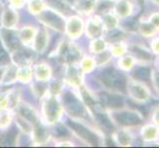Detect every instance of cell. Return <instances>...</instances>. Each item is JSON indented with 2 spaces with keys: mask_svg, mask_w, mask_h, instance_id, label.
Wrapping results in <instances>:
<instances>
[{
  "mask_svg": "<svg viewBox=\"0 0 159 148\" xmlns=\"http://www.w3.org/2000/svg\"><path fill=\"white\" fill-rule=\"evenodd\" d=\"M43 114H45L48 123H56L61 116V107L58 102L53 98H48L43 105Z\"/></svg>",
  "mask_w": 159,
  "mask_h": 148,
  "instance_id": "cell-1",
  "label": "cell"
},
{
  "mask_svg": "<svg viewBox=\"0 0 159 148\" xmlns=\"http://www.w3.org/2000/svg\"><path fill=\"white\" fill-rule=\"evenodd\" d=\"M102 80L107 86L115 87L120 90L125 88V78L124 76L113 69H107L102 72Z\"/></svg>",
  "mask_w": 159,
  "mask_h": 148,
  "instance_id": "cell-2",
  "label": "cell"
},
{
  "mask_svg": "<svg viewBox=\"0 0 159 148\" xmlns=\"http://www.w3.org/2000/svg\"><path fill=\"white\" fill-rule=\"evenodd\" d=\"M65 107L67 108L70 114H72L73 117L79 118V117L84 116V114H85L83 105L73 96H69L67 98H65Z\"/></svg>",
  "mask_w": 159,
  "mask_h": 148,
  "instance_id": "cell-3",
  "label": "cell"
},
{
  "mask_svg": "<svg viewBox=\"0 0 159 148\" xmlns=\"http://www.w3.org/2000/svg\"><path fill=\"white\" fill-rule=\"evenodd\" d=\"M82 30V24L78 17H72L66 25V31L71 37H78Z\"/></svg>",
  "mask_w": 159,
  "mask_h": 148,
  "instance_id": "cell-4",
  "label": "cell"
},
{
  "mask_svg": "<svg viewBox=\"0 0 159 148\" xmlns=\"http://www.w3.org/2000/svg\"><path fill=\"white\" fill-rule=\"evenodd\" d=\"M17 13L13 11V9H7L6 11H4L2 14V24L6 28H12L15 26V24L17 23L18 20Z\"/></svg>",
  "mask_w": 159,
  "mask_h": 148,
  "instance_id": "cell-5",
  "label": "cell"
},
{
  "mask_svg": "<svg viewBox=\"0 0 159 148\" xmlns=\"http://www.w3.org/2000/svg\"><path fill=\"white\" fill-rule=\"evenodd\" d=\"M71 125H72V128L74 130H76L78 132V134L81 135V137L82 138H84L86 139L88 142H90V143H93V144H97V138H96V136L94 134H92L90 131L83 128L82 125H78V124H75L74 123H71Z\"/></svg>",
  "mask_w": 159,
  "mask_h": 148,
  "instance_id": "cell-6",
  "label": "cell"
},
{
  "mask_svg": "<svg viewBox=\"0 0 159 148\" xmlns=\"http://www.w3.org/2000/svg\"><path fill=\"white\" fill-rule=\"evenodd\" d=\"M118 122L123 124H136L140 122L139 118L134 114L131 113H122L116 116Z\"/></svg>",
  "mask_w": 159,
  "mask_h": 148,
  "instance_id": "cell-7",
  "label": "cell"
},
{
  "mask_svg": "<svg viewBox=\"0 0 159 148\" xmlns=\"http://www.w3.org/2000/svg\"><path fill=\"white\" fill-rule=\"evenodd\" d=\"M102 102L109 107H120L124 104L122 98L110 94H103L101 96Z\"/></svg>",
  "mask_w": 159,
  "mask_h": 148,
  "instance_id": "cell-8",
  "label": "cell"
},
{
  "mask_svg": "<svg viewBox=\"0 0 159 148\" xmlns=\"http://www.w3.org/2000/svg\"><path fill=\"white\" fill-rule=\"evenodd\" d=\"M35 72H36L38 80L47 81L51 77V70H50V67H48L47 64H43V63L39 64L36 67Z\"/></svg>",
  "mask_w": 159,
  "mask_h": 148,
  "instance_id": "cell-9",
  "label": "cell"
},
{
  "mask_svg": "<svg viewBox=\"0 0 159 148\" xmlns=\"http://www.w3.org/2000/svg\"><path fill=\"white\" fill-rule=\"evenodd\" d=\"M37 34H36V30L32 27H26V28H23L20 32V38L21 41L28 43H31V41H33L36 38Z\"/></svg>",
  "mask_w": 159,
  "mask_h": 148,
  "instance_id": "cell-10",
  "label": "cell"
},
{
  "mask_svg": "<svg viewBox=\"0 0 159 148\" xmlns=\"http://www.w3.org/2000/svg\"><path fill=\"white\" fill-rule=\"evenodd\" d=\"M48 42V37L46 35L45 31H41V33H39L37 36V40L35 41V47L37 51H43L47 46Z\"/></svg>",
  "mask_w": 159,
  "mask_h": 148,
  "instance_id": "cell-11",
  "label": "cell"
},
{
  "mask_svg": "<svg viewBox=\"0 0 159 148\" xmlns=\"http://www.w3.org/2000/svg\"><path fill=\"white\" fill-rule=\"evenodd\" d=\"M32 77V70L29 67H22L17 71V78L22 82H29Z\"/></svg>",
  "mask_w": 159,
  "mask_h": 148,
  "instance_id": "cell-12",
  "label": "cell"
},
{
  "mask_svg": "<svg viewBox=\"0 0 159 148\" xmlns=\"http://www.w3.org/2000/svg\"><path fill=\"white\" fill-rule=\"evenodd\" d=\"M67 76L68 80L72 83L73 85H79V70L76 69L75 67H70L67 71Z\"/></svg>",
  "mask_w": 159,
  "mask_h": 148,
  "instance_id": "cell-13",
  "label": "cell"
},
{
  "mask_svg": "<svg viewBox=\"0 0 159 148\" xmlns=\"http://www.w3.org/2000/svg\"><path fill=\"white\" fill-rule=\"evenodd\" d=\"M30 9L35 14H38V13L43 12V9H45V5H43V3L40 1V0H34V1H32V3L30 4Z\"/></svg>",
  "mask_w": 159,
  "mask_h": 148,
  "instance_id": "cell-14",
  "label": "cell"
},
{
  "mask_svg": "<svg viewBox=\"0 0 159 148\" xmlns=\"http://www.w3.org/2000/svg\"><path fill=\"white\" fill-rule=\"evenodd\" d=\"M10 120H11V116L8 113L0 114V128H5L7 125H9Z\"/></svg>",
  "mask_w": 159,
  "mask_h": 148,
  "instance_id": "cell-15",
  "label": "cell"
},
{
  "mask_svg": "<svg viewBox=\"0 0 159 148\" xmlns=\"http://www.w3.org/2000/svg\"><path fill=\"white\" fill-rule=\"evenodd\" d=\"M135 77L141 79V80H146L149 77V70L147 68H140L135 72Z\"/></svg>",
  "mask_w": 159,
  "mask_h": 148,
  "instance_id": "cell-16",
  "label": "cell"
},
{
  "mask_svg": "<svg viewBox=\"0 0 159 148\" xmlns=\"http://www.w3.org/2000/svg\"><path fill=\"white\" fill-rule=\"evenodd\" d=\"M12 4L15 6V8H20L23 6L24 0H12Z\"/></svg>",
  "mask_w": 159,
  "mask_h": 148,
  "instance_id": "cell-17",
  "label": "cell"
},
{
  "mask_svg": "<svg viewBox=\"0 0 159 148\" xmlns=\"http://www.w3.org/2000/svg\"><path fill=\"white\" fill-rule=\"evenodd\" d=\"M139 3H143V0H139Z\"/></svg>",
  "mask_w": 159,
  "mask_h": 148,
  "instance_id": "cell-18",
  "label": "cell"
}]
</instances>
